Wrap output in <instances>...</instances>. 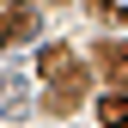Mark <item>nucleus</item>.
<instances>
[{
	"label": "nucleus",
	"mask_w": 128,
	"mask_h": 128,
	"mask_svg": "<svg viewBox=\"0 0 128 128\" xmlns=\"http://www.w3.org/2000/svg\"><path fill=\"white\" fill-rule=\"evenodd\" d=\"M37 67H43V79H73V73H79V61H73L67 43H49V49L37 55Z\"/></svg>",
	"instance_id": "obj_1"
},
{
	"label": "nucleus",
	"mask_w": 128,
	"mask_h": 128,
	"mask_svg": "<svg viewBox=\"0 0 128 128\" xmlns=\"http://www.w3.org/2000/svg\"><path fill=\"white\" fill-rule=\"evenodd\" d=\"M98 61H104V73L116 79V86H128V43H104Z\"/></svg>",
	"instance_id": "obj_5"
},
{
	"label": "nucleus",
	"mask_w": 128,
	"mask_h": 128,
	"mask_svg": "<svg viewBox=\"0 0 128 128\" xmlns=\"http://www.w3.org/2000/svg\"><path fill=\"white\" fill-rule=\"evenodd\" d=\"M24 37H37V12L30 6H18L6 24H0V43H24Z\"/></svg>",
	"instance_id": "obj_4"
},
{
	"label": "nucleus",
	"mask_w": 128,
	"mask_h": 128,
	"mask_svg": "<svg viewBox=\"0 0 128 128\" xmlns=\"http://www.w3.org/2000/svg\"><path fill=\"white\" fill-rule=\"evenodd\" d=\"M24 110H30L24 79H18V73H0V116H24Z\"/></svg>",
	"instance_id": "obj_2"
},
{
	"label": "nucleus",
	"mask_w": 128,
	"mask_h": 128,
	"mask_svg": "<svg viewBox=\"0 0 128 128\" xmlns=\"http://www.w3.org/2000/svg\"><path fill=\"white\" fill-rule=\"evenodd\" d=\"M98 122H104V128H128V92H122V86L98 98Z\"/></svg>",
	"instance_id": "obj_3"
},
{
	"label": "nucleus",
	"mask_w": 128,
	"mask_h": 128,
	"mask_svg": "<svg viewBox=\"0 0 128 128\" xmlns=\"http://www.w3.org/2000/svg\"><path fill=\"white\" fill-rule=\"evenodd\" d=\"M86 12H98V18H116V24H128V6H116V0H86Z\"/></svg>",
	"instance_id": "obj_6"
}]
</instances>
